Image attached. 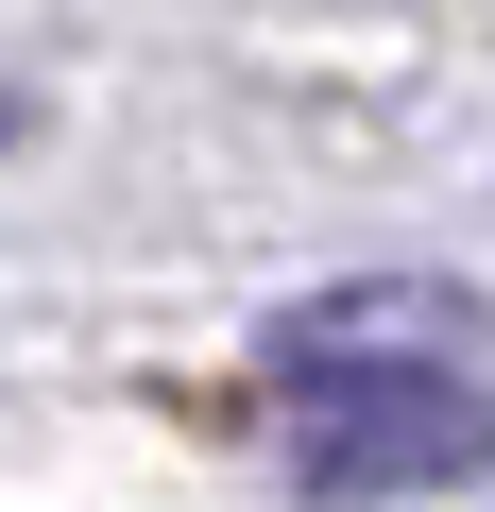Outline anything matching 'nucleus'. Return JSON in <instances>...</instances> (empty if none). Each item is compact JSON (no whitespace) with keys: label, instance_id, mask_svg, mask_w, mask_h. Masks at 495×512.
Wrapping results in <instances>:
<instances>
[{"label":"nucleus","instance_id":"1","mask_svg":"<svg viewBox=\"0 0 495 512\" xmlns=\"http://www.w3.org/2000/svg\"><path fill=\"white\" fill-rule=\"evenodd\" d=\"M461 342H478V308L427 291V274H376V291H325V308L274 325L291 376H427V359H461Z\"/></svg>","mask_w":495,"mask_h":512}]
</instances>
